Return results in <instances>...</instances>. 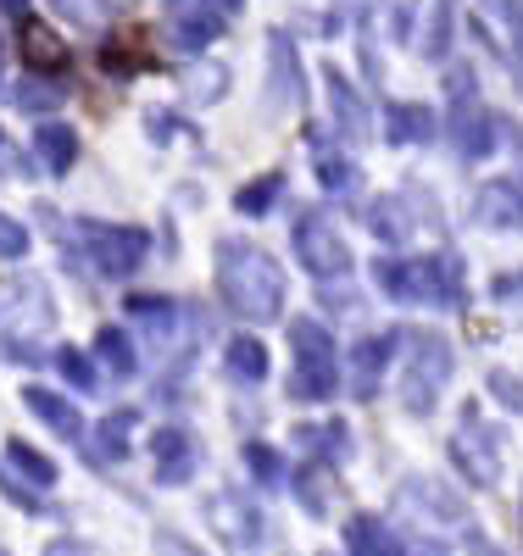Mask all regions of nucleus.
<instances>
[{
  "mask_svg": "<svg viewBox=\"0 0 523 556\" xmlns=\"http://www.w3.org/2000/svg\"><path fill=\"white\" fill-rule=\"evenodd\" d=\"M217 295L251 323L284 317V273L251 240H217Z\"/></svg>",
  "mask_w": 523,
  "mask_h": 556,
  "instance_id": "nucleus-1",
  "label": "nucleus"
},
{
  "mask_svg": "<svg viewBox=\"0 0 523 556\" xmlns=\"http://www.w3.org/2000/svg\"><path fill=\"white\" fill-rule=\"evenodd\" d=\"M290 345H296V374H290V395L296 401H328L340 384V367H335V340L317 323L296 317L290 323Z\"/></svg>",
  "mask_w": 523,
  "mask_h": 556,
  "instance_id": "nucleus-2",
  "label": "nucleus"
},
{
  "mask_svg": "<svg viewBox=\"0 0 523 556\" xmlns=\"http://www.w3.org/2000/svg\"><path fill=\"white\" fill-rule=\"evenodd\" d=\"M451 367H457L451 340L435 334V329H418V334H412V362H407V384H401L407 412H418V417L435 412V401H440V390H446V379H451Z\"/></svg>",
  "mask_w": 523,
  "mask_h": 556,
  "instance_id": "nucleus-3",
  "label": "nucleus"
},
{
  "mask_svg": "<svg viewBox=\"0 0 523 556\" xmlns=\"http://www.w3.org/2000/svg\"><path fill=\"white\" fill-rule=\"evenodd\" d=\"M507 128L480 106V89H473V73L468 67H457L451 73V139H457V156L462 162H480V156H490L496 151V139H501Z\"/></svg>",
  "mask_w": 523,
  "mask_h": 556,
  "instance_id": "nucleus-4",
  "label": "nucleus"
},
{
  "mask_svg": "<svg viewBox=\"0 0 523 556\" xmlns=\"http://www.w3.org/2000/svg\"><path fill=\"white\" fill-rule=\"evenodd\" d=\"M451 456H457V468H462V479L473 490H490L501 479V429H490L480 412H462Z\"/></svg>",
  "mask_w": 523,
  "mask_h": 556,
  "instance_id": "nucleus-5",
  "label": "nucleus"
},
{
  "mask_svg": "<svg viewBox=\"0 0 523 556\" xmlns=\"http://www.w3.org/2000/svg\"><path fill=\"white\" fill-rule=\"evenodd\" d=\"M296 256H301V267L317 273V278H346V273H351L346 240L335 235V223H323L317 212H307V217L296 223Z\"/></svg>",
  "mask_w": 523,
  "mask_h": 556,
  "instance_id": "nucleus-6",
  "label": "nucleus"
},
{
  "mask_svg": "<svg viewBox=\"0 0 523 556\" xmlns=\"http://www.w3.org/2000/svg\"><path fill=\"white\" fill-rule=\"evenodd\" d=\"M84 240H89V262L101 267L107 278H128L139 262H146V251H151L146 228H101V223H84Z\"/></svg>",
  "mask_w": 523,
  "mask_h": 556,
  "instance_id": "nucleus-7",
  "label": "nucleus"
},
{
  "mask_svg": "<svg viewBox=\"0 0 523 556\" xmlns=\"http://www.w3.org/2000/svg\"><path fill=\"white\" fill-rule=\"evenodd\" d=\"M373 278H378V290L396 295V301H407V306H418V301H440L435 256H429V262H396V256H385V262H373Z\"/></svg>",
  "mask_w": 523,
  "mask_h": 556,
  "instance_id": "nucleus-8",
  "label": "nucleus"
},
{
  "mask_svg": "<svg viewBox=\"0 0 523 556\" xmlns=\"http://www.w3.org/2000/svg\"><path fill=\"white\" fill-rule=\"evenodd\" d=\"M207 523L212 534H223V545H262L267 523L257 518V506L240 501V495H212L207 501Z\"/></svg>",
  "mask_w": 523,
  "mask_h": 556,
  "instance_id": "nucleus-9",
  "label": "nucleus"
},
{
  "mask_svg": "<svg viewBox=\"0 0 523 556\" xmlns=\"http://www.w3.org/2000/svg\"><path fill=\"white\" fill-rule=\"evenodd\" d=\"M223 34V12L212 7V0H178L173 17H167V39L178 45V51H201V45H212Z\"/></svg>",
  "mask_w": 523,
  "mask_h": 556,
  "instance_id": "nucleus-10",
  "label": "nucleus"
},
{
  "mask_svg": "<svg viewBox=\"0 0 523 556\" xmlns=\"http://www.w3.org/2000/svg\"><path fill=\"white\" fill-rule=\"evenodd\" d=\"M151 456H157V484H184V479H196V468H201V445H196V434H184V429H162L151 440Z\"/></svg>",
  "mask_w": 523,
  "mask_h": 556,
  "instance_id": "nucleus-11",
  "label": "nucleus"
},
{
  "mask_svg": "<svg viewBox=\"0 0 523 556\" xmlns=\"http://www.w3.org/2000/svg\"><path fill=\"white\" fill-rule=\"evenodd\" d=\"M23 406L39 417L45 429H57L62 440H84V417H78V406L73 401H62L57 390H45V384H28L23 390Z\"/></svg>",
  "mask_w": 523,
  "mask_h": 556,
  "instance_id": "nucleus-12",
  "label": "nucleus"
},
{
  "mask_svg": "<svg viewBox=\"0 0 523 556\" xmlns=\"http://www.w3.org/2000/svg\"><path fill=\"white\" fill-rule=\"evenodd\" d=\"M390 351H396V334H368V340H357V356H351V390L368 401L373 390H378V374H385V362H390Z\"/></svg>",
  "mask_w": 523,
  "mask_h": 556,
  "instance_id": "nucleus-13",
  "label": "nucleus"
},
{
  "mask_svg": "<svg viewBox=\"0 0 523 556\" xmlns=\"http://www.w3.org/2000/svg\"><path fill=\"white\" fill-rule=\"evenodd\" d=\"M480 223L490 228H523V190L512 178H496L480 190Z\"/></svg>",
  "mask_w": 523,
  "mask_h": 556,
  "instance_id": "nucleus-14",
  "label": "nucleus"
},
{
  "mask_svg": "<svg viewBox=\"0 0 523 556\" xmlns=\"http://www.w3.org/2000/svg\"><path fill=\"white\" fill-rule=\"evenodd\" d=\"M34 156L45 162V173H67L73 162H78V134L67 128V123H45L39 134H34Z\"/></svg>",
  "mask_w": 523,
  "mask_h": 556,
  "instance_id": "nucleus-15",
  "label": "nucleus"
},
{
  "mask_svg": "<svg viewBox=\"0 0 523 556\" xmlns=\"http://www.w3.org/2000/svg\"><path fill=\"white\" fill-rule=\"evenodd\" d=\"M267 62H273V106H301V67H296V45L284 39V34H273Z\"/></svg>",
  "mask_w": 523,
  "mask_h": 556,
  "instance_id": "nucleus-16",
  "label": "nucleus"
},
{
  "mask_svg": "<svg viewBox=\"0 0 523 556\" xmlns=\"http://www.w3.org/2000/svg\"><path fill=\"white\" fill-rule=\"evenodd\" d=\"M385 134L396 139V146H423V139H435V117H429V106L390 101V112H385Z\"/></svg>",
  "mask_w": 523,
  "mask_h": 556,
  "instance_id": "nucleus-17",
  "label": "nucleus"
},
{
  "mask_svg": "<svg viewBox=\"0 0 523 556\" xmlns=\"http://www.w3.org/2000/svg\"><path fill=\"white\" fill-rule=\"evenodd\" d=\"M328 106H335V123H340L346 139H362L368 134V106H362V96L340 73H328Z\"/></svg>",
  "mask_w": 523,
  "mask_h": 556,
  "instance_id": "nucleus-18",
  "label": "nucleus"
},
{
  "mask_svg": "<svg viewBox=\"0 0 523 556\" xmlns=\"http://www.w3.org/2000/svg\"><path fill=\"white\" fill-rule=\"evenodd\" d=\"M134 429H139V412H134V406H117V412L107 417V424L95 429V456L123 462V456L134 451V445H128V440H134Z\"/></svg>",
  "mask_w": 523,
  "mask_h": 556,
  "instance_id": "nucleus-19",
  "label": "nucleus"
},
{
  "mask_svg": "<svg viewBox=\"0 0 523 556\" xmlns=\"http://www.w3.org/2000/svg\"><path fill=\"white\" fill-rule=\"evenodd\" d=\"M346 551H357V556H396L401 551V540L385 529V523H378V518H368V513H357L351 523H346Z\"/></svg>",
  "mask_w": 523,
  "mask_h": 556,
  "instance_id": "nucleus-20",
  "label": "nucleus"
},
{
  "mask_svg": "<svg viewBox=\"0 0 523 556\" xmlns=\"http://www.w3.org/2000/svg\"><path fill=\"white\" fill-rule=\"evenodd\" d=\"M23 62L39 67V73H51V67L67 62V45L45 28V23H23Z\"/></svg>",
  "mask_w": 523,
  "mask_h": 556,
  "instance_id": "nucleus-21",
  "label": "nucleus"
},
{
  "mask_svg": "<svg viewBox=\"0 0 523 556\" xmlns=\"http://www.w3.org/2000/svg\"><path fill=\"white\" fill-rule=\"evenodd\" d=\"M335 473L328 468H301L296 473V501H301V513H312V518H323L328 513V501H335Z\"/></svg>",
  "mask_w": 523,
  "mask_h": 556,
  "instance_id": "nucleus-22",
  "label": "nucleus"
},
{
  "mask_svg": "<svg viewBox=\"0 0 523 556\" xmlns=\"http://www.w3.org/2000/svg\"><path fill=\"white\" fill-rule=\"evenodd\" d=\"M228 374L240 379V384H262V379H267V351H262V340H251V334L228 340Z\"/></svg>",
  "mask_w": 523,
  "mask_h": 556,
  "instance_id": "nucleus-23",
  "label": "nucleus"
},
{
  "mask_svg": "<svg viewBox=\"0 0 523 556\" xmlns=\"http://www.w3.org/2000/svg\"><path fill=\"white\" fill-rule=\"evenodd\" d=\"M7 462H12V468H17L34 490L57 484V462H51V456H39V451H34V445H23V440H12V445H7Z\"/></svg>",
  "mask_w": 523,
  "mask_h": 556,
  "instance_id": "nucleus-24",
  "label": "nucleus"
},
{
  "mask_svg": "<svg viewBox=\"0 0 523 556\" xmlns=\"http://www.w3.org/2000/svg\"><path fill=\"white\" fill-rule=\"evenodd\" d=\"M95 351H101V362L112 367L117 379H128L134 367H139V356H134V340H128L123 329H101V334H95Z\"/></svg>",
  "mask_w": 523,
  "mask_h": 556,
  "instance_id": "nucleus-25",
  "label": "nucleus"
},
{
  "mask_svg": "<svg viewBox=\"0 0 523 556\" xmlns=\"http://www.w3.org/2000/svg\"><path fill=\"white\" fill-rule=\"evenodd\" d=\"M317 178H323L328 195H351L362 173H357V162H346V156H335V151H317Z\"/></svg>",
  "mask_w": 523,
  "mask_h": 556,
  "instance_id": "nucleus-26",
  "label": "nucleus"
},
{
  "mask_svg": "<svg viewBox=\"0 0 523 556\" xmlns=\"http://www.w3.org/2000/svg\"><path fill=\"white\" fill-rule=\"evenodd\" d=\"M284 195V178L278 173H267V178H257V184H246L240 195H234V206H240L246 217H262V212H273V201Z\"/></svg>",
  "mask_w": 523,
  "mask_h": 556,
  "instance_id": "nucleus-27",
  "label": "nucleus"
},
{
  "mask_svg": "<svg viewBox=\"0 0 523 556\" xmlns=\"http://www.w3.org/2000/svg\"><path fill=\"white\" fill-rule=\"evenodd\" d=\"M296 440H301V445H312V451H328L335 462L351 451V445H346V440H351V434H346V424H307V429H296Z\"/></svg>",
  "mask_w": 523,
  "mask_h": 556,
  "instance_id": "nucleus-28",
  "label": "nucleus"
},
{
  "mask_svg": "<svg viewBox=\"0 0 523 556\" xmlns=\"http://www.w3.org/2000/svg\"><path fill=\"white\" fill-rule=\"evenodd\" d=\"M51 7H57V17L73 23V28H101V23L112 17L107 0H51Z\"/></svg>",
  "mask_w": 523,
  "mask_h": 556,
  "instance_id": "nucleus-29",
  "label": "nucleus"
},
{
  "mask_svg": "<svg viewBox=\"0 0 523 556\" xmlns=\"http://www.w3.org/2000/svg\"><path fill=\"white\" fill-rule=\"evenodd\" d=\"M128 312L139 317V323H146V329H167V323H178V301H167V295H134L128 301Z\"/></svg>",
  "mask_w": 523,
  "mask_h": 556,
  "instance_id": "nucleus-30",
  "label": "nucleus"
},
{
  "mask_svg": "<svg viewBox=\"0 0 523 556\" xmlns=\"http://www.w3.org/2000/svg\"><path fill=\"white\" fill-rule=\"evenodd\" d=\"M368 228H373L378 240L401 245V240H407V223H401V201H373V206H368Z\"/></svg>",
  "mask_w": 523,
  "mask_h": 556,
  "instance_id": "nucleus-31",
  "label": "nucleus"
},
{
  "mask_svg": "<svg viewBox=\"0 0 523 556\" xmlns=\"http://www.w3.org/2000/svg\"><path fill=\"white\" fill-rule=\"evenodd\" d=\"M246 468L257 484H284V456L273 445H246Z\"/></svg>",
  "mask_w": 523,
  "mask_h": 556,
  "instance_id": "nucleus-32",
  "label": "nucleus"
},
{
  "mask_svg": "<svg viewBox=\"0 0 523 556\" xmlns=\"http://www.w3.org/2000/svg\"><path fill=\"white\" fill-rule=\"evenodd\" d=\"M51 362L62 367V379H67L73 390H95V367H89V356H84V351L62 345V351H51Z\"/></svg>",
  "mask_w": 523,
  "mask_h": 556,
  "instance_id": "nucleus-33",
  "label": "nucleus"
},
{
  "mask_svg": "<svg viewBox=\"0 0 523 556\" xmlns=\"http://www.w3.org/2000/svg\"><path fill=\"white\" fill-rule=\"evenodd\" d=\"M223 84H228V73L217 62H201L196 73H189V96L196 101H223Z\"/></svg>",
  "mask_w": 523,
  "mask_h": 556,
  "instance_id": "nucleus-34",
  "label": "nucleus"
},
{
  "mask_svg": "<svg viewBox=\"0 0 523 556\" xmlns=\"http://www.w3.org/2000/svg\"><path fill=\"white\" fill-rule=\"evenodd\" d=\"M7 101H17L23 112H51V106H62V89H45V84H17V89H7Z\"/></svg>",
  "mask_w": 523,
  "mask_h": 556,
  "instance_id": "nucleus-35",
  "label": "nucleus"
},
{
  "mask_svg": "<svg viewBox=\"0 0 523 556\" xmlns=\"http://www.w3.org/2000/svg\"><path fill=\"white\" fill-rule=\"evenodd\" d=\"M451 45V0H435V23H429V39H423V56H446Z\"/></svg>",
  "mask_w": 523,
  "mask_h": 556,
  "instance_id": "nucleus-36",
  "label": "nucleus"
},
{
  "mask_svg": "<svg viewBox=\"0 0 523 556\" xmlns=\"http://www.w3.org/2000/svg\"><path fill=\"white\" fill-rule=\"evenodd\" d=\"M0 256H7V262L28 256V228L17 217H7V212H0Z\"/></svg>",
  "mask_w": 523,
  "mask_h": 556,
  "instance_id": "nucleus-37",
  "label": "nucleus"
},
{
  "mask_svg": "<svg viewBox=\"0 0 523 556\" xmlns=\"http://www.w3.org/2000/svg\"><path fill=\"white\" fill-rule=\"evenodd\" d=\"M490 390L523 417V379H512V374H501V367H496V374H490Z\"/></svg>",
  "mask_w": 523,
  "mask_h": 556,
  "instance_id": "nucleus-38",
  "label": "nucleus"
},
{
  "mask_svg": "<svg viewBox=\"0 0 523 556\" xmlns=\"http://www.w3.org/2000/svg\"><path fill=\"white\" fill-rule=\"evenodd\" d=\"M0 495L17 501L23 513H39V495H34V490H23V484H17V479H7V473H0Z\"/></svg>",
  "mask_w": 523,
  "mask_h": 556,
  "instance_id": "nucleus-39",
  "label": "nucleus"
},
{
  "mask_svg": "<svg viewBox=\"0 0 523 556\" xmlns=\"http://www.w3.org/2000/svg\"><path fill=\"white\" fill-rule=\"evenodd\" d=\"M490 12H496V17H507L512 28H523V0H490Z\"/></svg>",
  "mask_w": 523,
  "mask_h": 556,
  "instance_id": "nucleus-40",
  "label": "nucleus"
},
{
  "mask_svg": "<svg viewBox=\"0 0 523 556\" xmlns=\"http://www.w3.org/2000/svg\"><path fill=\"white\" fill-rule=\"evenodd\" d=\"M512 73H518V84H523V28H518V45H512Z\"/></svg>",
  "mask_w": 523,
  "mask_h": 556,
  "instance_id": "nucleus-41",
  "label": "nucleus"
},
{
  "mask_svg": "<svg viewBox=\"0 0 523 556\" xmlns=\"http://www.w3.org/2000/svg\"><path fill=\"white\" fill-rule=\"evenodd\" d=\"M0 12H12V17H23V12H28V0H0Z\"/></svg>",
  "mask_w": 523,
  "mask_h": 556,
  "instance_id": "nucleus-42",
  "label": "nucleus"
}]
</instances>
